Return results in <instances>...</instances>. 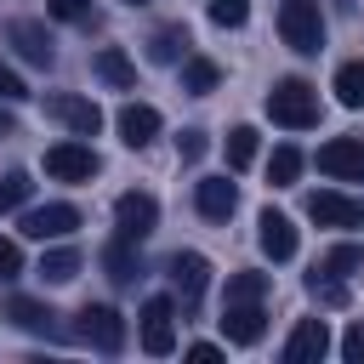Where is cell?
Here are the masks:
<instances>
[{
  "label": "cell",
  "mask_w": 364,
  "mask_h": 364,
  "mask_svg": "<svg viewBox=\"0 0 364 364\" xmlns=\"http://www.w3.org/2000/svg\"><path fill=\"white\" fill-rule=\"evenodd\" d=\"M267 119L284 125V131L318 125V91H313L307 80H279V85L267 91Z\"/></svg>",
  "instance_id": "1"
},
{
  "label": "cell",
  "mask_w": 364,
  "mask_h": 364,
  "mask_svg": "<svg viewBox=\"0 0 364 364\" xmlns=\"http://www.w3.org/2000/svg\"><path fill=\"white\" fill-rule=\"evenodd\" d=\"M279 40H284L290 51L313 57V51L324 46V11H318V0H284V6H279Z\"/></svg>",
  "instance_id": "2"
},
{
  "label": "cell",
  "mask_w": 364,
  "mask_h": 364,
  "mask_svg": "<svg viewBox=\"0 0 364 364\" xmlns=\"http://www.w3.org/2000/svg\"><path fill=\"white\" fill-rule=\"evenodd\" d=\"M74 336H80L85 347H97V353H119V347H125V318H119L114 307H102V301H85V307L74 313Z\"/></svg>",
  "instance_id": "3"
},
{
  "label": "cell",
  "mask_w": 364,
  "mask_h": 364,
  "mask_svg": "<svg viewBox=\"0 0 364 364\" xmlns=\"http://www.w3.org/2000/svg\"><path fill=\"white\" fill-rule=\"evenodd\" d=\"M114 228H119V239H131V245H142L154 228H159V205H154V193H119L114 199Z\"/></svg>",
  "instance_id": "4"
},
{
  "label": "cell",
  "mask_w": 364,
  "mask_h": 364,
  "mask_svg": "<svg viewBox=\"0 0 364 364\" xmlns=\"http://www.w3.org/2000/svg\"><path fill=\"white\" fill-rule=\"evenodd\" d=\"M176 347V301L171 296H148L142 301V353L165 358Z\"/></svg>",
  "instance_id": "5"
},
{
  "label": "cell",
  "mask_w": 364,
  "mask_h": 364,
  "mask_svg": "<svg viewBox=\"0 0 364 364\" xmlns=\"http://www.w3.org/2000/svg\"><path fill=\"white\" fill-rule=\"evenodd\" d=\"M97 165H102V159H97L85 142H51V148H46V176H57V182H91Z\"/></svg>",
  "instance_id": "6"
},
{
  "label": "cell",
  "mask_w": 364,
  "mask_h": 364,
  "mask_svg": "<svg viewBox=\"0 0 364 364\" xmlns=\"http://www.w3.org/2000/svg\"><path fill=\"white\" fill-rule=\"evenodd\" d=\"M46 114H51V119H63L74 136H97V125H102V108H97L91 97H74V91L46 97Z\"/></svg>",
  "instance_id": "7"
},
{
  "label": "cell",
  "mask_w": 364,
  "mask_h": 364,
  "mask_svg": "<svg viewBox=\"0 0 364 364\" xmlns=\"http://www.w3.org/2000/svg\"><path fill=\"white\" fill-rule=\"evenodd\" d=\"M28 239H68L74 228H80V210L74 205H34V210H23V222H17Z\"/></svg>",
  "instance_id": "8"
},
{
  "label": "cell",
  "mask_w": 364,
  "mask_h": 364,
  "mask_svg": "<svg viewBox=\"0 0 364 364\" xmlns=\"http://www.w3.org/2000/svg\"><path fill=\"white\" fill-rule=\"evenodd\" d=\"M307 216H313L318 228H358V222H364V205L347 199V193L318 188V193H307Z\"/></svg>",
  "instance_id": "9"
},
{
  "label": "cell",
  "mask_w": 364,
  "mask_h": 364,
  "mask_svg": "<svg viewBox=\"0 0 364 364\" xmlns=\"http://www.w3.org/2000/svg\"><path fill=\"white\" fill-rule=\"evenodd\" d=\"M262 330H267V313H262V301H222V336H228L233 347H250V341H262Z\"/></svg>",
  "instance_id": "10"
},
{
  "label": "cell",
  "mask_w": 364,
  "mask_h": 364,
  "mask_svg": "<svg viewBox=\"0 0 364 364\" xmlns=\"http://www.w3.org/2000/svg\"><path fill=\"white\" fill-rule=\"evenodd\" d=\"M330 353V324L324 318H296L290 341H284V364H318Z\"/></svg>",
  "instance_id": "11"
},
{
  "label": "cell",
  "mask_w": 364,
  "mask_h": 364,
  "mask_svg": "<svg viewBox=\"0 0 364 364\" xmlns=\"http://www.w3.org/2000/svg\"><path fill=\"white\" fill-rule=\"evenodd\" d=\"M193 205H199L205 222H228V216L239 210V188H233L228 176H199V182H193Z\"/></svg>",
  "instance_id": "12"
},
{
  "label": "cell",
  "mask_w": 364,
  "mask_h": 364,
  "mask_svg": "<svg viewBox=\"0 0 364 364\" xmlns=\"http://www.w3.org/2000/svg\"><path fill=\"white\" fill-rule=\"evenodd\" d=\"M0 318H11L23 336H57V313L46 307V301H34V296H6V307H0Z\"/></svg>",
  "instance_id": "13"
},
{
  "label": "cell",
  "mask_w": 364,
  "mask_h": 364,
  "mask_svg": "<svg viewBox=\"0 0 364 364\" xmlns=\"http://www.w3.org/2000/svg\"><path fill=\"white\" fill-rule=\"evenodd\" d=\"M318 171L324 176H364V142L358 136H330L324 148H318Z\"/></svg>",
  "instance_id": "14"
},
{
  "label": "cell",
  "mask_w": 364,
  "mask_h": 364,
  "mask_svg": "<svg viewBox=\"0 0 364 364\" xmlns=\"http://www.w3.org/2000/svg\"><path fill=\"white\" fill-rule=\"evenodd\" d=\"M6 40H11V46H17V57H23V63H34V68H51V63H57L51 34H46L40 23H28V17H17V23L6 28Z\"/></svg>",
  "instance_id": "15"
},
{
  "label": "cell",
  "mask_w": 364,
  "mask_h": 364,
  "mask_svg": "<svg viewBox=\"0 0 364 364\" xmlns=\"http://www.w3.org/2000/svg\"><path fill=\"white\" fill-rule=\"evenodd\" d=\"M256 239H262V256H273V262H290L296 256V222L279 216V210H262L256 216Z\"/></svg>",
  "instance_id": "16"
},
{
  "label": "cell",
  "mask_w": 364,
  "mask_h": 364,
  "mask_svg": "<svg viewBox=\"0 0 364 364\" xmlns=\"http://www.w3.org/2000/svg\"><path fill=\"white\" fill-rule=\"evenodd\" d=\"M171 284H176L182 301L193 307V301L205 296V284H210V262H205L199 250H176V256H171Z\"/></svg>",
  "instance_id": "17"
},
{
  "label": "cell",
  "mask_w": 364,
  "mask_h": 364,
  "mask_svg": "<svg viewBox=\"0 0 364 364\" xmlns=\"http://www.w3.org/2000/svg\"><path fill=\"white\" fill-rule=\"evenodd\" d=\"M119 136H125V148H148V142L159 136V108L125 102V108H119Z\"/></svg>",
  "instance_id": "18"
},
{
  "label": "cell",
  "mask_w": 364,
  "mask_h": 364,
  "mask_svg": "<svg viewBox=\"0 0 364 364\" xmlns=\"http://www.w3.org/2000/svg\"><path fill=\"white\" fill-rule=\"evenodd\" d=\"M91 68H97V80H108L114 91H131V85H136V68H131V57H125V51H114V46H102V51L91 57Z\"/></svg>",
  "instance_id": "19"
},
{
  "label": "cell",
  "mask_w": 364,
  "mask_h": 364,
  "mask_svg": "<svg viewBox=\"0 0 364 364\" xmlns=\"http://www.w3.org/2000/svg\"><path fill=\"white\" fill-rule=\"evenodd\" d=\"M102 273H108L114 284H131V279H136V245H131V239L102 245Z\"/></svg>",
  "instance_id": "20"
},
{
  "label": "cell",
  "mask_w": 364,
  "mask_h": 364,
  "mask_svg": "<svg viewBox=\"0 0 364 364\" xmlns=\"http://www.w3.org/2000/svg\"><path fill=\"white\" fill-rule=\"evenodd\" d=\"M216 80H222V68H216L210 57H182V91H188V97L216 91Z\"/></svg>",
  "instance_id": "21"
},
{
  "label": "cell",
  "mask_w": 364,
  "mask_h": 364,
  "mask_svg": "<svg viewBox=\"0 0 364 364\" xmlns=\"http://www.w3.org/2000/svg\"><path fill=\"white\" fill-rule=\"evenodd\" d=\"M336 102L341 108H364V57H353V63L336 68Z\"/></svg>",
  "instance_id": "22"
},
{
  "label": "cell",
  "mask_w": 364,
  "mask_h": 364,
  "mask_svg": "<svg viewBox=\"0 0 364 364\" xmlns=\"http://www.w3.org/2000/svg\"><path fill=\"white\" fill-rule=\"evenodd\" d=\"M148 57H154V63H182V57H188V28H182V23L159 28V34L148 40Z\"/></svg>",
  "instance_id": "23"
},
{
  "label": "cell",
  "mask_w": 364,
  "mask_h": 364,
  "mask_svg": "<svg viewBox=\"0 0 364 364\" xmlns=\"http://www.w3.org/2000/svg\"><path fill=\"white\" fill-rule=\"evenodd\" d=\"M313 267H318V273H336V279H347V273H358V267H364V245H336V250H324Z\"/></svg>",
  "instance_id": "24"
},
{
  "label": "cell",
  "mask_w": 364,
  "mask_h": 364,
  "mask_svg": "<svg viewBox=\"0 0 364 364\" xmlns=\"http://www.w3.org/2000/svg\"><path fill=\"white\" fill-rule=\"evenodd\" d=\"M40 273H46L51 284H68V279L80 273V250H74V245H57V250H46V256H40Z\"/></svg>",
  "instance_id": "25"
},
{
  "label": "cell",
  "mask_w": 364,
  "mask_h": 364,
  "mask_svg": "<svg viewBox=\"0 0 364 364\" xmlns=\"http://www.w3.org/2000/svg\"><path fill=\"white\" fill-rule=\"evenodd\" d=\"M296 176H301V154H296L290 142L273 148V159H267V182H273V188H290Z\"/></svg>",
  "instance_id": "26"
},
{
  "label": "cell",
  "mask_w": 364,
  "mask_h": 364,
  "mask_svg": "<svg viewBox=\"0 0 364 364\" xmlns=\"http://www.w3.org/2000/svg\"><path fill=\"white\" fill-rule=\"evenodd\" d=\"M250 159H256V131H250V125H233V131H228V165L245 171Z\"/></svg>",
  "instance_id": "27"
},
{
  "label": "cell",
  "mask_w": 364,
  "mask_h": 364,
  "mask_svg": "<svg viewBox=\"0 0 364 364\" xmlns=\"http://www.w3.org/2000/svg\"><path fill=\"white\" fill-rule=\"evenodd\" d=\"M28 193H34V182H28L23 171H6V176H0V210H23Z\"/></svg>",
  "instance_id": "28"
},
{
  "label": "cell",
  "mask_w": 364,
  "mask_h": 364,
  "mask_svg": "<svg viewBox=\"0 0 364 364\" xmlns=\"http://www.w3.org/2000/svg\"><path fill=\"white\" fill-rule=\"evenodd\" d=\"M307 290H313V296H318L324 307H341V301H347V284H341L336 273H318V267L307 273Z\"/></svg>",
  "instance_id": "29"
},
{
  "label": "cell",
  "mask_w": 364,
  "mask_h": 364,
  "mask_svg": "<svg viewBox=\"0 0 364 364\" xmlns=\"http://www.w3.org/2000/svg\"><path fill=\"white\" fill-rule=\"evenodd\" d=\"M267 296V273H233L228 279V301H262Z\"/></svg>",
  "instance_id": "30"
},
{
  "label": "cell",
  "mask_w": 364,
  "mask_h": 364,
  "mask_svg": "<svg viewBox=\"0 0 364 364\" xmlns=\"http://www.w3.org/2000/svg\"><path fill=\"white\" fill-rule=\"evenodd\" d=\"M250 17V0H210V23L216 28H239Z\"/></svg>",
  "instance_id": "31"
},
{
  "label": "cell",
  "mask_w": 364,
  "mask_h": 364,
  "mask_svg": "<svg viewBox=\"0 0 364 364\" xmlns=\"http://www.w3.org/2000/svg\"><path fill=\"white\" fill-rule=\"evenodd\" d=\"M51 6V17H63V23H91V0H46Z\"/></svg>",
  "instance_id": "32"
},
{
  "label": "cell",
  "mask_w": 364,
  "mask_h": 364,
  "mask_svg": "<svg viewBox=\"0 0 364 364\" xmlns=\"http://www.w3.org/2000/svg\"><path fill=\"white\" fill-rule=\"evenodd\" d=\"M23 273V250H17V239H0V284H11Z\"/></svg>",
  "instance_id": "33"
},
{
  "label": "cell",
  "mask_w": 364,
  "mask_h": 364,
  "mask_svg": "<svg viewBox=\"0 0 364 364\" xmlns=\"http://www.w3.org/2000/svg\"><path fill=\"white\" fill-rule=\"evenodd\" d=\"M23 97H28V85L17 80V68H11V63H0V102H23Z\"/></svg>",
  "instance_id": "34"
},
{
  "label": "cell",
  "mask_w": 364,
  "mask_h": 364,
  "mask_svg": "<svg viewBox=\"0 0 364 364\" xmlns=\"http://www.w3.org/2000/svg\"><path fill=\"white\" fill-rule=\"evenodd\" d=\"M205 148H210V142H205V131H182V136H176V154H182L188 165H193V159H205Z\"/></svg>",
  "instance_id": "35"
},
{
  "label": "cell",
  "mask_w": 364,
  "mask_h": 364,
  "mask_svg": "<svg viewBox=\"0 0 364 364\" xmlns=\"http://www.w3.org/2000/svg\"><path fill=\"white\" fill-rule=\"evenodd\" d=\"M341 358H347V364H364V324H353V330L341 336Z\"/></svg>",
  "instance_id": "36"
},
{
  "label": "cell",
  "mask_w": 364,
  "mask_h": 364,
  "mask_svg": "<svg viewBox=\"0 0 364 364\" xmlns=\"http://www.w3.org/2000/svg\"><path fill=\"white\" fill-rule=\"evenodd\" d=\"M188 358H193V364H216V358H222V347H210V341H193V347H188Z\"/></svg>",
  "instance_id": "37"
},
{
  "label": "cell",
  "mask_w": 364,
  "mask_h": 364,
  "mask_svg": "<svg viewBox=\"0 0 364 364\" xmlns=\"http://www.w3.org/2000/svg\"><path fill=\"white\" fill-rule=\"evenodd\" d=\"M0 136H11V114H0Z\"/></svg>",
  "instance_id": "38"
},
{
  "label": "cell",
  "mask_w": 364,
  "mask_h": 364,
  "mask_svg": "<svg viewBox=\"0 0 364 364\" xmlns=\"http://www.w3.org/2000/svg\"><path fill=\"white\" fill-rule=\"evenodd\" d=\"M125 6H148V0H125Z\"/></svg>",
  "instance_id": "39"
}]
</instances>
